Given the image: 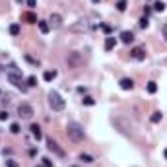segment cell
Segmentation results:
<instances>
[{"label": "cell", "instance_id": "6da1fadb", "mask_svg": "<svg viewBox=\"0 0 167 167\" xmlns=\"http://www.w3.org/2000/svg\"><path fill=\"white\" fill-rule=\"evenodd\" d=\"M66 136L70 138L72 142H84V138H86V132H84V126L80 124V122H68L66 124Z\"/></svg>", "mask_w": 167, "mask_h": 167}, {"label": "cell", "instance_id": "7a4b0ae2", "mask_svg": "<svg viewBox=\"0 0 167 167\" xmlns=\"http://www.w3.org/2000/svg\"><path fill=\"white\" fill-rule=\"evenodd\" d=\"M49 105H51L52 111H62L66 103H64V99L58 95L57 91H49Z\"/></svg>", "mask_w": 167, "mask_h": 167}, {"label": "cell", "instance_id": "3957f363", "mask_svg": "<svg viewBox=\"0 0 167 167\" xmlns=\"http://www.w3.org/2000/svg\"><path fill=\"white\" fill-rule=\"evenodd\" d=\"M66 64H68V68H80V66L84 64V58H82V55L80 52H68V57H66Z\"/></svg>", "mask_w": 167, "mask_h": 167}, {"label": "cell", "instance_id": "277c9868", "mask_svg": "<svg viewBox=\"0 0 167 167\" xmlns=\"http://www.w3.org/2000/svg\"><path fill=\"white\" fill-rule=\"evenodd\" d=\"M8 82L12 84L14 88H18V90H21V91H26L27 90V86H23V80H21V76H19L16 70H12V72H8Z\"/></svg>", "mask_w": 167, "mask_h": 167}, {"label": "cell", "instance_id": "5b68a950", "mask_svg": "<svg viewBox=\"0 0 167 167\" xmlns=\"http://www.w3.org/2000/svg\"><path fill=\"white\" fill-rule=\"evenodd\" d=\"M18 115L21 117V119H31L33 117V107L29 103H19L18 105Z\"/></svg>", "mask_w": 167, "mask_h": 167}, {"label": "cell", "instance_id": "8992f818", "mask_svg": "<svg viewBox=\"0 0 167 167\" xmlns=\"http://www.w3.org/2000/svg\"><path fill=\"white\" fill-rule=\"evenodd\" d=\"M47 148L51 150V152H55V154H57L58 157H64V155H66V152H64L62 148H60V146H58V144H57L55 140H52V138H47Z\"/></svg>", "mask_w": 167, "mask_h": 167}, {"label": "cell", "instance_id": "52a82bcc", "mask_svg": "<svg viewBox=\"0 0 167 167\" xmlns=\"http://www.w3.org/2000/svg\"><path fill=\"white\" fill-rule=\"evenodd\" d=\"M130 57L134 58V60H144V58H146V49H144V47H136V49H132Z\"/></svg>", "mask_w": 167, "mask_h": 167}, {"label": "cell", "instance_id": "ba28073f", "mask_svg": "<svg viewBox=\"0 0 167 167\" xmlns=\"http://www.w3.org/2000/svg\"><path fill=\"white\" fill-rule=\"evenodd\" d=\"M119 86H121V90H132V88H134V82H132V80H130V78H122L121 82H119Z\"/></svg>", "mask_w": 167, "mask_h": 167}, {"label": "cell", "instance_id": "9c48e42d", "mask_svg": "<svg viewBox=\"0 0 167 167\" xmlns=\"http://www.w3.org/2000/svg\"><path fill=\"white\" fill-rule=\"evenodd\" d=\"M121 41L124 43V45H130V43L134 41V35H132V31H122V33H121Z\"/></svg>", "mask_w": 167, "mask_h": 167}, {"label": "cell", "instance_id": "30bf717a", "mask_svg": "<svg viewBox=\"0 0 167 167\" xmlns=\"http://www.w3.org/2000/svg\"><path fill=\"white\" fill-rule=\"evenodd\" d=\"M21 19L23 21H27V23H37L39 19H37V16L33 12H26V14H21Z\"/></svg>", "mask_w": 167, "mask_h": 167}, {"label": "cell", "instance_id": "8fae6325", "mask_svg": "<svg viewBox=\"0 0 167 167\" xmlns=\"http://www.w3.org/2000/svg\"><path fill=\"white\" fill-rule=\"evenodd\" d=\"M49 21H51V26H55V27H60V26H62V18H60V14H51Z\"/></svg>", "mask_w": 167, "mask_h": 167}, {"label": "cell", "instance_id": "7c38bea8", "mask_svg": "<svg viewBox=\"0 0 167 167\" xmlns=\"http://www.w3.org/2000/svg\"><path fill=\"white\" fill-rule=\"evenodd\" d=\"M29 130H31V134L35 140H41V136H43V132H41V128H39V124H31L29 126Z\"/></svg>", "mask_w": 167, "mask_h": 167}, {"label": "cell", "instance_id": "4fadbf2b", "mask_svg": "<svg viewBox=\"0 0 167 167\" xmlns=\"http://www.w3.org/2000/svg\"><path fill=\"white\" fill-rule=\"evenodd\" d=\"M117 45V39L115 37H107L105 39V51H113Z\"/></svg>", "mask_w": 167, "mask_h": 167}, {"label": "cell", "instance_id": "5bb4252c", "mask_svg": "<svg viewBox=\"0 0 167 167\" xmlns=\"http://www.w3.org/2000/svg\"><path fill=\"white\" fill-rule=\"evenodd\" d=\"M37 26H39V29H41V33H49V29H51V23H49V21H43V19H39Z\"/></svg>", "mask_w": 167, "mask_h": 167}, {"label": "cell", "instance_id": "9a60e30c", "mask_svg": "<svg viewBox=\"0 0 167 167\" xmlns=\"http://www.w3.org/2000/svg\"><path fill=\"white\" fill-rule=\"evenodd\" d=\"M55 78H57V70H47L45 74H43V80H45V82H52Z\"/></svg>", "mask_w": 167, "mask_h": 167}, {"label": "cell", "instance_id": "2e32d148", "mask_svg": "<svg viewBox=\"0 0 167 167\" xmlns=\"http://www.w3.org/2000/svg\"><path fill=\"white\" fill-rule=\"evenodd\" d=\"M154 10L155 12H165V2H161V0L154 2Z\"/></svg>", "mask_w": 167, "mask_h": 167}, {"label": "cell", "instance_id": "e0dca14e", "mask_svg": "<svg viewBox=\"0 0 167 167\" xmlns=\"http://www.w3.org/2000/svg\"><path fill=\"white\" fill-rule=\"evenodd\" d=\"M115 6H117V10H119V12H124V10H126V6H128V2H126V0H119Z\"/></svg>", "mask_w": 167, "mask_h": 167}, {"label": "cell", "instance_id": "ac0fdd59", "mask_svg": "<svg viewBox=\"0 0 167 167\" xmlns=\"http://www.w3.org/2000/svg\"><path fill=\"white\" fill-rule=\"evenodd\" d=\"M146 90H148V93H155V91H157V84L155 82H148Z\"/></svg>", "mask_w": 167, "mask_h": 167}, {"label": "cell", "instance_id": "d6986e66", "mask_svg": "<svg viewBox=\"0 0 167 167\" xmlns=\"http://www.w3.org/2000/svg\"><path fill=\"white\" fill-rule=\"evenodd\" d=\"M26 84H27V88H35V86H37V78L35 76H29L26 80Z\"/></svg>", "mask_w": 167, "mask_h": 167}, {"label": "cell", "instance_id": "ffe728a7", "mask_svg": "<svg viewBox=\"0 0 167 167\" xmlns=\"http://www.w3.org/2000/svg\"><path fill=\"white\" fill-rule=\"evenodd\" d=\"M80 159H82L84 163H91V161H93V157H91V155H88V154H80Z\"/></svg>", "mask_w": 167, "mask_h": 167}, {"label": "cell", "instance_id": "44dd1931", "mask_svg": "<svg viewBox=\"0 0 167 167\" xmlns=\"http://www.w3.org/2000/svg\"><path fill=\"white\" fill-rule=\"evenodd\" d=\"M82 101H84V105H88V107H91V105H95V99H93V97H84Z\"/></svg>", "mask_w": 167, "mask_h": 167}, {"label": "cell", "instance_id": "7402d4cb", "mask_svg": "<svg viewBox=\"0 0 167 167\" xmlns=\"http://www.w3.org/2000/svg\"><path fill=\"white\" fill-rule=\"evenodd\" d=\"M10 33H12V35H19V26L18 23H12V26H10Z\"/></svg>", "mask_w": 167, "mask_h": 167}, {"label": "cell", "instance_id": "603a6c76", "mask_svg": "<svg viewBox=\"0 0 167 167\" xmlns=\"http://www.w3.org/2000/svg\"><path fill=\"white\" fill-rule=\"evenodd\" d=\"M159 121H161V113H159V111H155L154 115H152V122H155V124H157Z\"/></svg>", "mask_w": 167, "mask_h": 167}, {"label": "cell", "instance_id": "cb8c5ba5", "mask_svg": "<svg viewBox=\"0 0 167 167\" xmlns=\"http://www.w3.org/2000/svg\"><path fill=\"white\" fill-rule=\"evenodd\" d=\"M10 132H12V134H18V132H19V124H18V122L10 124Z\"/></svg>", "mask_w": 167, "mask_h": 167}, {"label": "cell", "instance_id": "d4e9b609", "mask_svg": "<svg viewBox=\"0 0 167 167\" xmlns=\"http://www.w3.org/2000/svg\"><path fill=\"white\" fill-rule=\"evenodd\" d=\"M150 26V19L144 16V18H140V27H148Z\"/></svg>", "mask_w": 167, "mask_h": 167}, {"label": "cell", "instance_id": "484cf974", "mask_svg": "<svg viewBox=\"0 0 167 167\" xmlns=\"http://www.w3.org/2000/svg\"><path fill=\"white\" fill-rule=\"evenodd\" d=\"M43 167H52V163H51L49 157H43Z\"/></svg>", "mask_w": 167, "mask_h": 167}, {"label": "cell", "instance_id": "4316f807", "mask_svg": "<svg viewBox=\"0 0 167 167\" xmlns=\"http://www.w3.org/2000/svg\"><path fill=\"white\" fill-rule=\"evenodd\" d=\"M8 117H10V115H8V111H0V121H6Z\"/></svg>", "mask_w": 167, "mask_h": 167}, {"label": "cell", "instance_id": "83f0119b", "mask_svg": "<svg viewBox=\"0 0 167 167\" xmlns=\"http://www.w3.org/2000/svg\"><path fill=\"white\" fill-rule=\"evenodd\" d=\"M101 29H103L105 33H111V26H105V23H103V26H101Z\"/></svg>", "mask_w": 167, "mask_h": 167}, {"label": "cell", "instance_id": "f1b7e54d", "mask_svg": "<svg viewBox=\"0 0 167 167\" xmlns=\"http://www.w3.org/2000/svg\"><path fill=\"white\" fill-rule=\"evenodd\" d=\"M35 4H37V0H27V6L29 8H35Z\"/></svg>", "mask_w": 167, "mask_h": 167}, {"label": "cell", "instance_id": "f546056e", "mask_svg": "<svg viewBox=\"0 0 167 167\" xmlns=\"http://www.w3.org/2000/svg\"><path fill=\"white\" fill-rule=\"evenodd\" d=\"M144 14H146V18H148L150 14H152V8H150V6H146V8H144Z\"/></svg>", "mask_w": 167, "mask_h": 167}, {"label": "cell", "instance_id": "4dcf8cb0", "mask_svg": "<svg viewBox=\"0 0 167 167\" xmlns=\"http://www.w3.org/2000/svg\"><path fill=\"white\" fill-rule=\"evenodd\" d=\"M8 167H18V163L16 161H8Z\"/></svg>", "mask_w": 167, "mask_h": 167}, {"label": "cell", "instance_id": "1f68e13d", "mask_svg": "<svg viewBox=\"0 0 167 167\" xmlns=\"http://www.w3.org/2000/svg\"><path fill=\"white\" fill-rule=\"evenodd\" d=\"M163 37L167 39V23H165V26H163Z\"/></svg>", "mask_w": 167, "mask_h": 167}, {"label": "cell", "instance_id": "d6a6232c", "mask_svg": "<svg viewBox=\"0 0 167 167\" xmlns=\"http://www.w3.org/2000/svg\"><path fill=\"white\" fill-rule=\"evenodd\" d=\"M163 155H165V159H167V150H165V152H163Z\"/></svg>", "mask_w": 167, "mask_h": 167}, {"label": "cell", "instance_id": "836d02e7", "mask_svg": "<svg viewBox=\"0 0 167 167\" xmlns=\"http://www.w3.org/2000/svg\"><path fill=\"white\" fill-rule=\"evenodd\" d=\"M91 2H95V4H97V2H99V0H91Z\"/></svg>", "mask_w": 167, "mask_h": 167}, {"label": "cell", "instance_id": "e575fe53", "mask_svg": "<svg viewBox=\"0 0 167 167\" xmlns=\"http://www.w3.org/2000/svg\"><path fill=\"white\" fill-rule=\"evenodd\" d=\"M18 2H21V0H18Z\"/></svg>", "mask_w": 167, "mask_h": 167}]
</instances>
